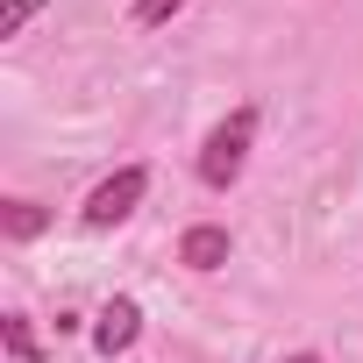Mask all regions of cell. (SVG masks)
Here are the masks:
<instances>
[{"mask_svg": "<svg viewBox=\"0 0 363 363\" xmlns=\"http://www.w3.org/2000/svg\"><path fill=\"white\" fill-rule=\"evenodd\" d=\"M250 143H257V107H235V114L207 135V150H200V186L228 193L235 178H242V164H250Z\"/></svg>", "mask_w": 363, "mask_h": 363, "instance_id": "1", "label": "cell"}, {"mask_svg": "<svg viewBox=\"0 0 363 363\" xmlns=\"http://www.w3.org/2000/svg\"><path fill=\"white\" fill-rule=\"evenodd\" d=\"M143 193H150V171H143V164H121L114 178H100V186H93V200H86V228H114V221H128V214L143 207Z\"/></svg>", "mask_w": 363, "mask_h": 363, "instance_id": "2", "label": "cell"}, {"mask_svg": "<svg viewBox=\"0 0 363 363\" xmlns=\"http://www.w3.org/2000/svg\"><path fill=\"white\" fill-rule=\"evenodd\" d=\"M135 335H143V306L135 299H107V313L93 328V349L100 356H121V349H135Z\"/></svg>", "mask_w": 363, "mask_h": 363, "instance_id": "3", "label": "cell"}, {"mask_svg": "<svg viewBox=\"0 0 363 363\" xmlns=\"http://www.w3.org/2000/svg\"><path fill=\"white\" fill-rule=\"evenodd\" d=\"M178 264H186V271H221V264H228V228H214V221L186 228V242H178Z\"/></svg>", "mask_w": 363, "mask_h": 363, "instance_id": "4", "label": "cell"}, {"mask_svg": "<svg viewBox=\"0 0 363 363\" xmlns=\"http://www.w3.org/2000/svg\"><path fill=\"white\" fill-rule=\"evenodd\" d=\"M0 228H8V242H36V235L50 228V214H43L36 200H8V207H0Z\"/></svg>", "mask_w": 363, "mask_h": 363, "instance_id": "5", "label": "cell"}, {"mask_svg": "<svg viewBox=\"0 0 363 363\" xmlns=\"http://www.w3.org/2000/svg\"><path fill=\"white\" fill-rule=\"evenodd\" d=\"M0 335H8V356H15V363H43V342H36V328H29L22 313L0 320Z\"/></svg>", "mask_w": 363, "mask_h": 363, "instance_id": "6", "label": "cell"}, {"mask_svg": "<svg viewBox=\"0 0 363 363\" xmlns=\"http://www.w3.org/2000/svg\"><path fill=\"white\" fill-rule=\"evenodd\" d=\"M43 8H50V0H8V8H0V36H22Z\"/></svg>", "mask_w": 363, "mask_h": 363, "instance_id": "7", "label": "cell"}, {"mask_svg": "<svg viewBox=\"0 0 363 363\" xmlns=\"http://www.w3.org/2000/svg\"><path fill=\"white\" fill-rule=\"evenodd\" d=\"M186 0H135V29H157V22H171Z\"/></svg>", "mask_w": 363, "mask_h": 363, "instance_id": "8", "label": "cell"}, {"mask_svg": "<svg viewBox=\"0 0 363 363\" xmlns=\"http://www.w3.org/2000/svg\"><path fill=\"white\" fill-rule=\"evenodd\" d=\"M278 363H320V356H313V349H299V356H278Z\"/></svg>", "mask_w": 363, "mask_h": 363, "instance_id": "9", "label": "cell"}]
</instances>
